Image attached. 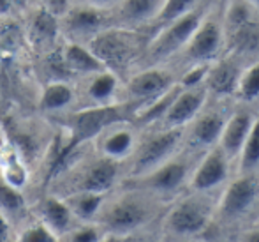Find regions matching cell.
<instances>
[{
    "mask_svg": "<svg viewBox=\"0 0 259 242\" xmlns=\"http://www.w3.org/2000/svg\"><path fill=\"white\" fill-rule=\"evenodd\" d=\"M123 164L99 156L92 145H79L62 154L42 191L60 198L76 193H111L123 181Z\"/></svg>",
    "mask_w": 259,
    "mask_h": 242,
    "instance_id": "6da1fadb",
    "label": "cell"
},
{
    "mask_svg": "<svg viewBox=\"0 0 259 242\" xmlns=\"http://www.w3.org/2000/svg\"><path fill=\"white\" fill-rule=\"evenodd\" d=\"M159 216V198L140 189L116 186L106 194L94 223L111 235H129L147 230Z\"/></svg>",
    "mask_w": 259,
    "mask_h": 242,
    "instance_id": "7a4b0ae2",
    "label": "cell"
},
{
    "mask_svg": "<svg viewBox=\"0 0 259 242\" xmlns=\"http://www.w3.org/2000/svg\"><path fill=\"white\" fill-rule=\"evenodd\" d=\"M136 112H138L136 105L120 101L108 106L72 110V112L65 113V115L58 117V119L50 120V122L62 133V138H64V152H67V150L74 149V147L90 144L101 131H104L111 124L125 122V120L133 122Z\"/></svg>",
    "mask_w": 259,
    "mask_h": 242,
    "instance_id": "3957f363",
    "label": "cell"
},
{
    "mask_svg": "<svg viewBox=\"0 0 259 242\" xmlns=\"http://www.w3.org/2000/svg\"><path fill=\"white\" fill-rule=\"evenodd\" d=\"M150 36L145 30L109 27L89 43V48L103 64L104 69L125 80L140 65Z\"/></svg>",
    "mask_w": 259,
    "mask_h": 242,
    "instance_id": "277c9868",
    "label": "cell"
},
{
    "mask_svg": "<svg viewBox=\"0 0 259 242\" xmlns=\"http://www.w3.org/2000/svg\"><path fill=\"white\" fill-rule=\"evenodd\" d=\"M184 138V127H160L147 134H140L133 156L123 164V179H133L152 171L175 156Z\"/></svg>",
    "mask_w": 259,
    "mask_h": 242,
    "instance_id": "5b68a950",
    "label": "cell"
},
{
    "mask_svg": "<svg viewBox=\"0 0 259 242\" xmlns=\"http://www.w3.org/2000/svg\"><path fill=\"white\" fill-rule=\"evenodd\" d=\"M201 21L203 11L196 9L155 30L148 39V45L145 48L138 69L148 67V65H160L164 60L182 51Z\"/></svg>",
    "mask_w": 259,
    "mask_h": 242,
    "instance_id": "8992f818",
    "label": "cell"
},
{
    "mask_svg": "<svg viewBox=\"0 0 259 242\" xmlns=\"http://www.w3.org/2000/svg\"><path fill=\"white\" fill-rule=\"evenodd\" d=\"M222 34L224 43L236 53L259 50V20L249 0H228Z\"/></svg>",
    "mask_w": 259,
    "mask_h": 242,
    "instance_id": "52a82bcc",
    "label": "cell"
},
{
    "mask_svg": "<svg viewBox=\"0 0 259 242\" xmlns=\"http://www.w3.org/2000/svg\"><path fill=\"white\" fill-rule=\"evenodd\" d=\"M60 38L65 43L89 45L96 36L111 27L109 11L97 9L81 2H74L58 18Z\"/></svg>",
    "mask_w": 259,
    "mask_h": 242,
    "instance_id": "ba28073f",
    "label": "cell"
},
{
    "mask_svg": "<svg viewBox=\"0 0 259 242\" xmlns=\"http://www.w3.org/2000/svg\"><path fill=\"white\" fill-rule=\"evenodd\" d=\"M175 85H177V82H175L173 75L160 65L140 67L134 73H131L122 82L120 101L133 102L140 110L141 106L148 105L154 99L166 94Z\"/></svg>",
    "mask_w": 259,
    "mask_h": 242,
    "instance_id": "9c48e42d",
    "label": "cell"
},
{
    "mask_svg": "<svg viewBox=\"0 0 259 242\" xmlns=\"http://www.w3.org/2000/svg\"><path fill=\"white\" fill-rule=\"evenodd\" d=\"M187 174H189V164L185 163V159L173 156L171 159H167L166 163L154 168L148 174L133 179H123L120 182V186L140 189V191L148 193L155 198H160V196H166V194L175 193L178 188H182V184L187 179Z\"/></svg>",
    "mask_w": 259,
    "mask_h": 242,
    "instance_id": "30bf717a",
    "label": "cell"
},
{
    "mask_svg": "<svg viewBox=\"0 0 259 242\" xmlns=\"http://www.w3.org/2000/svg\"><path fill=\"white\" fill-rule=\"evenodd\" d=\"M20 18L21 23H23L30 58L39 57V55L46 53V51H52L62 43L58 16L46 11L45 7L35 4L27 13L21 14Z\"/></svg>",
    "mask_w": 259,
    "mask_h": 242,
    "instance_id": "8fae6325",
    "label": "cell"
},
{
    "mask_svg": "<svg viewBox=\"0 0 259 242\" xmlns=\"http://www.w3.org/2000/svg\"><path fill=\"white\" fill-rule=\"evenodd\" d=\"M72 85H74L76 96L74 110L96 108V106H108L120 102L122 80L108 69L81 76V78L74 80Z\"/></svg>",
    "mask_w": 259,
    "mask_h": 242,
    "instance_id": "7c38bea8",
    "label": "cell"
},
{
    "mask_svg": "<svg viewBox=\"0 0 259 242\" xmlns=\"http://www.w3.org/2000/svg\"><path fill=\"white\" fill-rule=\"evenodd\" d=\"M211 218V209L198 196L184 198L169 209L164 218V230L175 237H192L201 233Z\"/></svg>",
    "mask_w": 259,
    "mask_h": 242,
    "instance_id": "4fadbf2b",
    "label": "cell"
},
{
    "mask_svg": "<svg viewBox=\"0 0 259 242\" xmlns=\"http://www.w3.org/2000/svg\"><path fill=\"white\" fill-rule=\"evenodd\" d=\"M140 127L134 126V122H131V120L116 122L101 131L90 142V145L99 156L125 164L129 157L133 156L138 142H140Z\"/></svg>",
    "mask_w": 259,
    "mask_h": 242,
    "instance_id": "5bb4252c",
    "label": "cell"
},
{
    "mask_svg": "<svg viewBox=\"0 0 259 242\" xmlns=\"http://www.w3.org/2000/svg\"><path fill=\"white\" fill-rule=\"evenodd\" d=\"M30 212L35 219H39V221L46 226V228L52 230L58 239H60L62 235H65L72 226L79 223V221H76L72 212L69 211L64 198L57 196V194H52L48 191H39L35 196H32Z\"/></svg>",
    "mask_w": 259,
    "mask_h": 242,
    "instance_id": "9a60e30c",
    "label": "cell"
},
{
    "mask_svg": "<svg viewBox=\"0 0 259 242\" xmlns=\"http://www.w3.org/2000/svg\"><path fill=\"white\" fill-rule=\"evenodd\" d=\"M162 6L164 0H118V4L109 9L111 27L145 30L148 34Z\"/></svg>",
    "mask_w": 259,
    "mask_h": 242,
    "instance_id": "2e32d148",
    "label": "cell"
},
{
    "mask_svg": "<svg viewBox=\"0 0 259 242\" xmlns=\"http://www.w3.org/2000/svg\"><path fill=\"white\" fill-rule=\"evenodd\" d=\"M76 106L72 82H48L41 83L34 97V112L48 120L58 119L72 112Z\"/></svg>",
    "mask_w": 259,
    "mask_h": 242,
    "instance_id": "e0dca14e",
    "label": "cell"
},
{
    "mask_svg": "<svg viewBox=\"0 0 259 242\" xmlns=\"http://www.w3.org/2000/svg\"><path fill=\"white\" fill-rule=\"evenodd\" d=\"M222 45H224L222 27L215 20L203 18V21L198 25V28L182 51L194 64H210L221 53Z\"/></svg>",
    "mask_w": 259,
    "mask_h": 242,
    "instance_id": "ac0fdd59",
    "label": "cell"
},
{
    "mask_svg": "<svg viewBox=\"0 0 259 242\" xmlns=\"http://www.w3.org/2000/svg\"><path fill=\"white\" fill-rule=\"evenodd\" d=\"M259 196V184L256 177L250 174H245L238 177L235 182L228 186V189L222 194L221 200V214L228 219L240 218L243 216Z\"/></svg>",
    "mask_w": 259,
    "mask_h": 242,
    "instance_id": "d6986e66",
    "label": "cell"
},
{
    "mask_svg": "<svg viewBox=\"0 0 259 242\" xmlns=\"http://www.w3.org/2000/svg\"><path fill=\"white\" fill-rule=\"evenodd\" d=\"M206 87H194V89H182L167 108L166 115L159 122L160 127H184L191 120L199 115L206 99Z\"/></svg>",
    "mask_w": 259,
    "mask_h": 242,
    "instance_id": "ffe728a7",
    "label": "cell"
},
{
    "mask_svg": "<svg viewBox=\"0 0 259 242\" xmlns=\"http://www.w3.org/2000/svg\"><path fill=\"white\" fill-rule=\"evenodd\" d=\"M229 159L221 147H213L205 156V159L196 168L191 179V186L194 191H210L221 186L228 179Z\"/></svg>",
    "mask_w": 259,
    "mask_h": 242,
    "instance_id": "44dd1931",
    "label": "cell"
},
{
    "mask_svg": "<svg viewBox=\"0 0 259 242\" xmlns=\"http://www.w3.org/2000/svg\"><path fill=\"white\" fill-rule=\"evenodd\" d=\"M60 55L64 60L65 71L71 76V80L81 78V76L92 75V73L103 71V64L97 60V57L92 53V50L87 45L78 43H60Z\"/></svg>",
    "mask_w": 259,
    "mask_h": 242,
    "instance_id": "7402d4cb",
    "label": "cell"
},
{
    "mask_svg": "<svg viewBox=\"0 0 259 242\" xmlns=\"http://www.w3.org/2000/svg\"><path fill=\"white\" fill-rule=\"evenodd\" d=\"M252 124L254 117L247 112H238L226 120L224 129H222L221 138H219V147L228 156V159L240 154V150H242V147L250 133Z\"/></svg>",
    "mask_w": 259,
    "mask_h": 242,
    "instance_id": "603a6c76",
    "label": "cell"
},
{
    "mask_svg": "<svg viewBox=\"0 0 259 242\" xmlns=\"http://www.w3.org/2000/svg\"><path fill=\"white\" fill-rule=\"evenodd\" d=\"M0 212L9 219L14 230L32 216L28 194L13 188L2 175H0Z\"/></svg>",
    "mask_w": 259,
    "mask_h": 242,
    "instance_id": "cb8c5ba5",
    "label": "cell"
},
{
    "mask_svg": "<svg viewBox=\"0 0 259 242\" xmlns=\"http://www.w3.org/2000/svg\"><path fill=\"white\" fill-rule=\"evenodd\" d=\"M240 69L238 65L233 60H221L217 64L211 65L208 69V75L205 80L206 90H211L217 96H229V94H235L236 83L240 78Z\"/></svg>",
    "mask_w": 259,
    "mask_h": 242,
    "instance_id": "d4e9b609",
    "label": "cell"
},
{
    "mask_svg": "<svg viewBox=\"0 0 259 242\" xmlns=\"http://www.w3.org/2000/svg\"><path fill=\"white\" fill-rule=\"evenodd\" d=\"M226 119L221 113H205L196 120L191 133V144L194 147H211L219 142L221 133L224 129Z\"/></svg>",
    "mask_w": 259,
    "mask_h": 242,
    "instance_id": "484cf974",
    "label": "cell"
},
{
    "mask_svg": "<svg viewBox=\"0 0 259 242\" xmlns=\"http://www.w3.org/2000/svg\"><path fill=\"white\" fill-rule=\"evenodd\" d=\"M108 193H76L71 196H65L69 211L79 223H94L101 205Z\"/></svg>",
    "mask_w": 259,
    "mask_h": 242,
    "instance_id": "4316f807",
    "label": "cell"
},
{
    "mask_svg": "<svg viewBox=\"0 0 259 242\" xmlns=\"http://www.w3.org/2000/svg\"><path fill=\"white\" fill-rule=\"evenodd\" d=\"M199 0H164V6L160 9L159 16L155 18L154 25L148 30V36H152L155 30H159L160 27L171 23V21L178 20V18L185 16V14L192 13L198 9Z\"/></svg>",
    "mask_w": 259,
    "mask_h": 242,
    "instance_id": "83f0119b",
    "label": "cell"
},
{
    "mask_svg": "<svg viewBox=\"0 0 259 242\" xmlns=\"http://www.w3.org/2000/svg\"><path fill=\"white\" fill-rule=\"evenodd\" d=\"M14 242H58V237L34 216L16 228Z\"/></svg>",
    "mask_w": 259,
    "mask_h": 242,
    "instance_id": "f1b7e54d",
    "label": "cell"
},
{
    "mask_svg": "<svg viewBox=\"0 0 259 242\" xmlns=\"http://www.w3.org/2000/svg\"><path fill=\"white\" fill-rule=\"evenodd\" d=\"M240 170L242 174H250L259 164V119H254L250 133L240 150Z\"/></svg>",
    "mask_w": 259,
    "mask_h": 242,
    "instance_id": "f546056e",
    "label": "cell"
},
{
    "mask_svg": "<svg viewBox=\"0 0 259 242\" xmlns=\"http://www.w3.org/2000/svg\"><path fill=\"white\" fill-rule=\"evenodd\" d=\"M235 94L243 101H256L259 99V60L250 67L240 73Z\"/></svg>",
    "mask_w": 259,
    "mask_h": 242,
    "instance_id": "4dcf8cb0",
    "label": "cell"
},
{
    "mask_svg": "<svg viewBox=\"0 0 259 242\" xmlns=\"http://www.w3.org/2000/svg\"><path fill=\"white\" fill-rule=\"evenodd\" d=\"M106 233L96 223H78L62 235L58 242H99Z\"/></svg>",
    "mask_w": 259,
    "mask_h": 242,
    "instance_id": "1f68e13d",
    "label": "cell"
},
{
    "mask_svg": "<svg viewBox=\"0 0 259 242\" xmlns=\"http://www.w3.org/2000/svg\"><path fill=\"white\" fill-rule=\"evenodd\" d=\"M208 69H210V64H194L187 73H184V76L180 78L178 85H180L182 89H194V87L205 85Z\"/></svg>",
    "mask_w": 259,
    "mask_h": 242,
    "instance_id": "d6a6232c",
    "label": "cell"
},
{
    "mask_svg": "<svg viewBox=\"0 0 259 242\" xmlns=\"http://www.w3.org/2000/svg\"><path fill=\"white\" fill-rule=\"evenodd\" d=\"M35 4L41 7H45L46 11H50L55 16L60 18L65 11L69 9V6L72 4V0H35Z\"/></svg>",
    "mask_w": 259,
    "mask_h": 242,
    "instance_id": "836d02e7",
    "label": "cell"
},
{
    "mask_svg": "<svg viewBox=\"0 0 259 242\" xmlns=\"http://www.w3.org/2000/svg\"><path fill=\"white\" fill-rule=\"evenodd\" d=\"M99 242H150V240H148V235L143 230V232L129 233V235H111V233H106Z\"/></svg>",
    "mask_w": 259,
    "mask_h": 242,
    "instance_id": "e575fe53",
    "label": "cell"
},
{
    "mask_svg": "<svg viewBox=\"0 0 259 242\" xmlns=\"http://www.w3.org/2000/svg\"><path fill=\"white\" fill-rule=\"evenodd\" d=\"M16 230L11 225V221L0 212V242H14Z\"/></svg>",
    "mask_w": 259,
    "mask_h": 242,
    "instance_id": "d590c367",
    "label": "cell"
},
{
    "mask_svg": "<svg viewBox=\"0 0 259 242\" xmlns=\"http://www.w3.org/2000/svg\"><path fill=\"white\" fill-rule=\"evenodd\" d=\"M11 7H13V13L16 16H21L23 13H27L32 6H35V0H9Z\"/></svg>",
    "mask_w": 259,
    "mask_h": 242,
    "instance_id": "8d00e7d4",
    "label": "cell"
},
{
    "mask_svg": "<svg viewBox=\"0 0 259 242\" xmlns=\"http://www.w3.org/2000/svg\"><path fill=\"white\" fill-rule=\"evenodd\" d=\"M74 2H81V4H87V6L97 7V9L109 11L118 4V0H74Z\"/></svg>",
    "mask_w": 259,
    "mask_h": 242,
    "instance_id": "74e56055",
    "label": "cell"
},
{
    "mask_svg": "<svg viewBox=\"0 0 259 242\" xmlns=\"http://www.w3.org/2000/svg\"><path fill=\"white\" fill-rule=\"evenodd\" d=\"M240 242H259V226L247 230L240 235Z\"/></svg>",
    "mask_w": 259,
    "mask_h": 242,
    "instance_id": "f35d334b",
    "label": "cell"
},
{
    "mask_svg": "<svg viewBox=\"0 0 259 242\" xmlns=\"http://www.w3.org/2000/svg\"><path fill=\"white\" fill-rule=\"evenodd\" d=\"M13 13V7H11L9 0H0V16H9Z\"/></svg>",
    "mask_w": 259,
    "mask_h": 242,
    "instance_id": "ab89813d",
    "label": "cell"
},
{
    "mask_svg": "<svg viewBox=\"0 0 259 242\" xmlns=\"http://www.w3.org/2000/svg\"><path fill=\"white\" fill-rule=\"evenodd\" d=\"M249 2H250V4H252V6H254V7H256V6L259 7V0H249Z\"/></svg>",
    "mask_w": 259,
    "mask_h": 242,
    "instance_id": "60d3db41",
    "label": "cell"
}]
</instances>
